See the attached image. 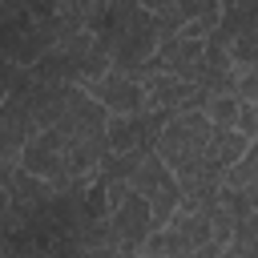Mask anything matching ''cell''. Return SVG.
<instances>
[{
    "label": "cell",
    "instance_id": "obj_1",
    "mask_svg": "<svg viewBox=\"0 0 258 258\" xmlns=\"http://www.w3.org/2000/svg\"><path fill=\"white\" fill-rule=\"evenodd\" d=\"M206 242H214L210 210L181 202V210H177L165 226H157V230L149 234V242H145L141 254H145V258H194Z\"/></svg>",
    "mask_w": 258,
    "mask_h": 258
},
{
    "label": "cell",
    "instance_id": "obj_2",
    "mask_svg": "<svg viewBox=\"0 0 258 258\" xmlns=\"http://www.w3.org/2000/svg\"><path fill=\"white\" fill-rule=\"evenodd\" d=\"M129 189L141 194V198L153 206V222H157V226H165V222L181 210V202H185L181 181L173 177V169H169L153 149H149V153L137 161V169L129 173Z\"/></svg>",
    "mask_w": 258,
    "mask_h": 258
},
{
    "label": "cell",
    "instance_id": "obj_3",
    "mask_svg": "<svg viewBox=\"0 0 258 258\" xmlns=\"http://www.w3.org/2000/svg\"><path fill=\"white\" fill-rule=\"evenodd\" d=\"M206 101H210V89H202L198 81H185L173 73H153L145 81V113L177 117L189 109H206Z\"/></svg>",
    "mask_w": 258,
    "mask_h": 258
},
{
    "label": "cell",
    "instance_id": "obj_4",
    "mask_svg": "<svg viewBox=\"0 0 258 258\" xmlns=\"http://www.w3.org/2000/svg\"><path fill=\"white\" fill-rule=\"evenodd\" d=\"M89 93L109 109V117H137L145 113V81L125 69H109L101 81L89 85Z\"/></svg>",
    "mask_w": 258,
    "mask_h": 258
},
{
    "label": "cell",
    "instance_id": "obj_5",
    "mask_svg": "<svg viewBox=\"0 0 258 258\" xmlns=\"http://www.w3.org/2000/svg\"><path fill=\"white\" fill-rule=\"evenodd\" d=\"M109 226H113V238L121 246V254H141L149 234L157 230L153 222V206L141 198V194H129L113 214H109Z\"/></svg>",
    "mask_w": 258,
    "mask_h": 258
},
{
    "label": "cell",
    "instance_id": "obj_6",
    "mask_svg": "<svg viewBox=\"0 0 258 258\" xmlns=\"http://www.w3.org/2000/svg\"><path fill=\"white\" fill-rule=\"evenodd\" d=\"M238 113H242V97L238 93H210L206 101V117L222 129H234L238 125Z\"/></svg>",
    "mask_w": 258,
    "mask_h": 258
},
{
    "label": "cell",
    "instance_id": "obj_7",
    "mask_svg": "<svg viewBox=\"0 0 258 258\" xmlns=\"http://www.w3.org/2000/svg\"><path fill=\"white\" fill-rule=\"evenodd\" d=\"M242 137H258V101H242V113H238V125H234Z\"/></svg>",
    "mask_w": 258,
    "mask_h": 258
}]
</instances>
